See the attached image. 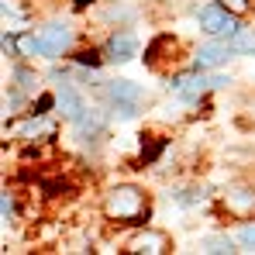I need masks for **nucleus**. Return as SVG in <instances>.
Instances as JSON below:
<instances>
[{
	"label": "nucleus",
	"instance_id": "ddd939ff",
	"mask_svg": "<svg viewBox=\"0 0 255 255\" xmlns=\"http://www.w3.org/2000/svg\"><path fill=\"white\" fill-rule=\"evenodd\" d=\"M134 107H138V104H125V100H114V114H118V118H134Z\"/></svg>",
	"mask_w": 255,
	"mask_h": 255
},
{
	"label": "nucleus",
	"instance_id": "4468645a",
	"mask_svg": "<svg viewBox=\"0 0 255 255\" xmlns=\"http://www.w3.org/2000/svg\"><path fill=\"white\" fill-rule=\"evenodd\" d=\"M242 245H249V249H255V224H249V228H242Z\"/></svg>",
	"mask_w": 255,
	"mask_h": 255
},
{
	"label": "nucleus",
	"instance_id": "2eb2a0df",
	"mask_svg": "<svg viewBox=\"0 0 255 255\" xmlns=\"http://www.w3.org/2000/svg\"><path fill=\"white\" fill-rule=\"evenodd\" d=\"M17 80H21V90H31V83H35V76L28 69H17Z\"/></svg>",
	"mask_w": 255,
	"mask_h": 255
},
{
	"label": "nucleus",
	"instance_id": "f03ea898",
	"mask_svg": "<svg viewBox=\"0 0 255 255\" xmlns=\"http://www.w3.org/2000/svg\"><path fill=\"white\" fill-rule=\"evenodd\" d=\"M21 52L24 55H62L69 45V28L62 24H48L38 35H21Z\"/></svg>",
	"mask_w": 255,
	"mask_h": 255
},
{
	"label": "nucleus",
	"instance_id": "f3484780",
	"mask_svg": "<svg viewBox=\"0 0 255 255\" xmlns=\"http://www.w3.org/2000/svg\"><path fill=\"white\" fill-rule=\"evenodd\" d=\"M0 214H3V221H7V217H10V197H7V193H3V197H0Z\"/></svg>",
	"mask_w": 255,
	"mask_h": 255
},
{
	"label": "nucleus",
	"instance_id": "6e6552de",
	"mask_svg": "<svg viewBox=\"0 0 255 255\" xmlns=\"http://www.w3.org/2000/svg\"><path fill=\"white\" fill-rule=\"evenodd\" d=\"M228 52H231V45H204L200 52H197V69H214V66H221L224 59H228Z\"/></svg>",
	"mask_w": 255,
	"mask_h": 255
},
{
	"label": "nucleus",
	"instance_id": "6ab92c4d",
	"mask_svg": "<svg viewBox=\"0 0 255 255\" xmlns=\"http://www.w3.org/2000/svg\"><path fill=\"white\" fill-rule=\"evenodd\" d=\"M48 107H52V97H38V111H35V114H45Z\"/></svg>",
	"mask_w": 255,
	"mask_h": 255
},
{
	"label": "nucleus",
	"instance_id": "9b49d317",
	"mask_svg": "<svg viewBox=\"0 0 255 255\" xmlns=\"http://www.w3.org/2000/svg\"><path fill=\"white\" fill-rule=\"evenodd\" d=\"M200 252H231V238H204Z\"/></svg>",
	"mask_w": 255,
	"mask_h": 255
},
{
	"label": "nucleus",
	"instance_id": "1a4fd4ad",
	"mask_svg": "<svg viewBox=\"0 0 255 255\" xmlns=\"http://www.w3.org/2000/svg\"><path fill=\"white\" fill-rule=\"evenodd\" d=\"M111 97L125 100V104H141V86H134L131 80H118V83H111Z\"/></svg>",
	"mask_w": 255,
	"mask_h": 255
},
{
	"label": "nucleus",
	"instance_id": "39448f33",
	"mask_svg": "<svg viewBox=\"0 0 255 255\" xmlns=\"http://www.w3.org/2000/svg\"><path fill=\"white\" fill-rule=\"evenodd\" d=\"M128 249L138 252V255H162L166 249H169V238H166L162 231H141L138 238H131Z\"/></svg>",
	"mask_w": 255,
	"mask_h": 255
},
{
	"label": "nucleus",
	"instance_id": "423d86ee",
	"mask_svg": "<svg viewBox=\"0 0 255 255\" xmlns=\"http://www.w3.org/2000/svg\"><path fill=\"white\" fill-rule=\"evenodd\" d=\"M224 207H228L231 214H238V217H249V214H255V190H249V186L231 190V193L224 197Z\"/></svg>",
	"mask_w": 255,
	"mask_h": 255
},
{
	"label": "nucleus",
	"instance_id": "f8f14e48",
	"mask_svg": "<svg viewBox=\"0 0 255 255\" xmlns=\"http://www.w3.org/2000/svg\"><path fill=\"white\" fill-rule=\"evenodd\" d=\"M231 48H242V52H255V35H249V31H238V35L231 38Z\"/></svg>",
	"mask_w": 255,
	"mask_h": 255
},
{
	"label": "nucleus",
	"instance_id": "a211bd4d",
	"mask_svg": "<svg viewBox=\"0 0 255 255\" xmlns=\"http://www.w3.org/2000/svg\"><path fill=\"white\" fill-rule=\"evenodd\" d=\"M80 62H83V66H97L100 59H97V52H83V55H80Z\"/></svg>",
	"mask_w": 255,
	"mask_h": 255
},
{
	"label": "nucleus",
	"instance_id": "dca6fc26",
	"mask_svg": "<svg viewBox=\"0 0 255 255\" xmlns=\"http://www.w3.org/2000/svg\"><path fill=\"white\" fill-rule=\"evenodd\" d=\"M224 3H228V7H231V10H235V14H242V10H245V7H249V0H224Z\"/></svg>",
	"mask_w": 255,
	"mask_h": 255
},
{
	"label": "nucleus",
	"instance_id": "20e7f679",
	"mask_svg": "<svg viewBox=\"0 0 255 255\" xmlns=\"http://www.w3.org/2000/svg\"><path fill=\"white\" fill-rule=\"evenodd\" d=\"M207 86H214V80H204L200 73H183V76L172 80V93L183 97V100H197Z\"/></svg>",
	"mask_w": 255,
	"mask_h": 255
},
{
	"label": "nucleus",
	"instance_id": "f257e3e1",
	"mask_svg": "<svg viewBox=\"0 0 255 255\" xmlns=\"http://www.w3.org/2000/svg\"><path fill=\"white\" fill-rule=\"evenodd\" d=\"M104 211H107V217H114V221L134 224V221H141V217L148 214V204H145V193H141V190H134V186H118V190H111Z\"/></svg>",
	"mask_w": 255,
	"mask_h": 255
},
{
	"label": "nucleus",
	"instance_id": "9d476101",
	"mask_svg": "<svg viewBox=\"0 0 255 255\" xmlns=\"http://www.w3.org/2000/svg\"><path fill=\"white\" fill-rule=\"evenodd\" d=\"M59 107H62V114H66L69 121H80V118H83V104H80V97H76L69 86H62V93H59Z\"/></svg>",
	"mask_w": 255,
	"mask_h": 255
},
{
	"label": "nucleus",
	"instance_id": "0eeeda50",
	"mask_svg": "<svg viewBox=\"0 0 255 255\" xmlns=\"http://www.w3.org/2000/svg\"><path fill=\"white\" fill-rule=\"evenodd\" d=\"M107 55H111L114 62H128V59H134V55H138V38L128 35V31L114 35V38L107 42Z\"/></svg>",
	"mask_w": 255,
	"mask_h": 255
},
{
	"label": "nucleus",
	"instance_id": "7ed1b4c3",
	"mask_svg": "<svg viewBox=\"0 0 255 255\" xmlns=\"http://www.w3.org/2000/svg\"><path fill=\"white\" fill-rule=\"evenodd\" d=\"M197 21H200V28H204L207 35H224V38H235V35L242 31L238 17H235V14H228V7H221V3H207V7H200Z\"/></svg>",
	"mask_w": 255,
	"mask_h": 255
}]
</instances>
